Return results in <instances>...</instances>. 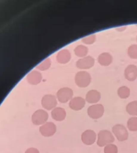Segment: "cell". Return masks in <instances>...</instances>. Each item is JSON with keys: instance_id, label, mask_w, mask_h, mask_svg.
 <instances>
[{"instance_id": "obj_8", "label": "cell", "mask_w": 137, "mask_h": 153, "mask_svg": "<svg viewBox=\"0 0 137 153\" xmlns=\"http://www.w3.org/2000/svg\"><path fill=\"white\" fill-rule=\"evenodd\" d=\"M56 131L57 127L53 122H46L39 127V132L44 137H51Z\"/></svg>"}, {"instance_id": "obj_7", "label": "cell", "mask_w": 137, "mask_h": 153, "mask_svg": "<svg viewBox=\"0 0 137 153\" xmlns=\"http://www.w3.org/2000/svg\"><path fill=\"white\" fill-rule=\"evenodd\" d=\"M41 105L46 110H52L57 105V98L52 94H45L41 99Z\"/></svg>"}, {"instance_id": "obj_23", "label": "cell", "mask_w": 137, "mask_h": 153, "mask_svg": "<svg viewBox=\"0 0 137 153\" xmlns=\"http://www.w3.org/2000/svg\"><path fill=\"white\" fill-rule=\"evenodd\" d=\"M127 54L133 59H137V45L133 44L129 46L127 49Z\"/></svg>"}, {"instance_id": "obj_19", "label": "cell", "mask_w": 137, "mask_h": 153, "mask_svg": "<svg viewBox=\"0 0 137 153\" xmlns=\"http://www.w3.org/2000/svg\"><path fill=\"white\" fill-rule=\"evenodd\" d=\"M88 52V48L83 45H77L74 49L75 54L79 57H84L86 56Z\"/></svg>"}, {"instance_id": "obj_12", "label": "cell", "mask_w": 137, "mask_h": 153, "mask_svg": "<svg viewBox=\"0 0 137 153\" xmlns=\"http://www.w3.org/2000/svg\"><path fill=\"white\" fill-rule=\"evenodd\" d=\"M51 117L57 121H62L66 117V110L61 107H55L51 112Z\"/></svg>"}, {"instance_id": "obj_1", "label": "cell", "mask_w": 137, "mask_h": 153, "mask_svg": "<svg viewBox=\"0 0 137 153\" xmlns=\"http://www.w3.org/2000/svg\"><path fill=\"white\" fill-rule=\"evenodd\" d=\"M115 138L110 131L108 130H100L97 134L96 144L99 147H104L114 142Z\"/></svg>"}, {"instance_id": "obj_18", "label": "cell", "mask_w": 137, "mask_h": 153, "mask_svg": "<svg viewBox=\"0 0 137 153\" xmlns=\"http://www.w3.org/2000/svg\"><path fill=\"white\" fill-rule=\"evenodd\" d=\"M126 111L132 117H137V100L128 103L126 106Z\"/></svg>"}, {"instance_id": "obj_13", "label": "cell", "mask_w": 137, "mask_h": 153, "mask_svg": "<svg viewBox=\"0 0 137 153\" xmlns=\"http://www.w3.org/2000/svg\"><path fill=\"white\" fill-rule=\"evenodd\" d=\"M101 93L96 90H91L88 91L86 94L85 100L89 103H97L101 99Z\"/></svg>"}, {"instance_id": "obj_6", "label": "cell", "mask_w": 137, "mask_h": 153, "mask_svg": "<svg viewBox=\"0 0 137 153\" xmlns=\"http://www.w3.org/2000/svg\"><path fill=\"white\" fill-rule=\"evenodd\" d=\"M73 96V90L68 87H63L59 89L57 93V100L62 103L70 101Z\"/></svg>"}, {"instance_id": "obj_15", "label": "cell", "mask_w": 137, "mask_h": 153, "mask_svg": "<svg viewBox=\"0 0 137 153\" xmlns=\"http://www.w3.org/2000/svg\"><path fill=\"white\" fill-rule=\"evenodd\" d=\"M27 82L31 85H37L39 84L42 79L41 74L37 71H32L27 75Z\"/></svg>"}, {"instance_id": "obj_26", "label": "cell", "mask_w": 137, "mask_h": 153, "mask_svg": "<svg viewBox=\"0 0 137 153\" xmlns=\"http://www.w3.org/2000/svg\"><path fill=\"white\" fill-rule=\"evenodd\" d=\"M24 153H39V151L37 148H29L26 150Z\"/></svg>"}, {"instance_id": "obj_17", "label": "cell", "mask_w": 137, "mask_h": 153, "mask_svg": "<svg viewBox=\"0 0 137 153\" xmlns=\"http://www.w3.org/2000/svg\"><path fill=\"white\" fill-rule=\"evenodd\" d=\"M112 61L113 57L108 53H102L98 57V62L102 66H108Z\"/></svg>"}, {"instance_id": "obj_16", "label": "cell", "mask_w": 137, "mask_h": 153, "mask_svg": "<svg viewBox=\"0 0 137 153\" xmlns=\"http://www.w3.org/2000/svg\"><path fill=\"white\" fill-rule=\"evenodd\" d=\"M56 58L59 63L66 64L70 61L71 59V54L67 50H62L57 53Z\"/></svg>"}, {"instance_id": "obj_27", "label": "cell", "mask_w": 137, "mask_h": 153, "mask_svg": "<svg viewBox=\"0 0 137 153\" xmlns=\"http://www.w3.org/2000/svg\"><path fill=\"white\" fill-rule=\"evenodd\" d=\"M136 40H137V37H136Z\"/></svg>"}, {"instance_id": "obj_21", "label": "cell", "mask_w": 137, "mask_h": 153, "mask_svg": "<svg viewBox=\"0 0 137 153\" xmlns=\"http://www.w3.org/2000/svg\"><path fill=\"white\" fill-rule=\"evenodd\" d=\"M127 127L131 131H137V117H132L128 119Z\"/></svg>"}, {"instance_id": "obj_22", "label": "cell", "mask_w": 137, "mask_h": 153, "mask_svg": "<svg viewBox=\"0 0 137 153\" xmlns=\"http://www.w3.org/2000/svg\"><path fill=\"white\" fill-rule=\"evenodd\" d=\"M51 65V62L50 59L49 58H46L43 61H42V62L39 63L38 65L36 66V68H37V69H39L40 71H44L48 69L49 68Z\"/></svg>"}, {"instance_id": "obj_14", "label": "cell", "mask_w": 137, "mask_h": 153, "mask_svg": "<svg viewBox=\"0 0 137 153\" xmlns=\"http://www.w3.org/2000/svg\"><path fill=\"white\" fill-rule=\"evenodd\" d=\"M124 76L129 81H133L137 78V67L134 65H129L124 71Z\"/></svg>"}, {"instance_id": "obj_10", "label": "cell", "mask_w": 137, "mask_h": 153, "mask_svg": "<svg viewBox=\"0 0 137 153\" xmlns=\"http://www.w3.org/2000/svg\"><path fill=\"white\" fill-rule=\"evenodd\" d=\"M86 104V100L82 97L76 96L73 97L68 103V106L70 109L73 111H80L83 109Z\"/></svg>"}, {"instance_id": "obj_2", "label": "cell", "mask_w": 137, "mask_h": 153, "mask_svg": "<svg viewBox=\"0 0 137 153\" xmlns=\"http://www.w3.org/2000/svg\"><path fill=\"white\" fill-rule=\"evenodd\" d=\"M112 133L116 138L120 142L126 140L129 137V133L126 127L121 124H117L113 126L111 128Z\"/></svg>"}, {"instance_id": "obj_11", "label": "cell", "mask_w": 137, "mask_h": 153, "mask_svg": "<svg viewBox=\"0 0 137 153\" xmlns=\"http://www.w3.org/2000/svg\"><path fill=\"white\" fill-rule=\"evenodd\" d=\"M95 63L94 58L90 56H85L78 60L76 62V66L81 69H86L92 68Z\"/></svg>"}, {"instance_id": "obj_5", "label": "cell", "mask_w": 137, "mask_h": 153, "mask_svg": "<svg viewBox=\"0 0 137 153\" xmlns=\"http://www.w3.org/2000/svg\"><path fill=\"white\" fill-rule=\"evenodd\" d=\"M104 113V107L101 103H95L89 106L87 109L88 116L94 120L101 118Z\"/></svg>"}, {"instance_id": "obj_20", "label": "cell", "mask_w": 137, "mask_h": 153, "mask_svg": "<svg viewBox=\"0 0 137 153\" xmlns=\"http://www.w3.org/2000/svg\"><path fill=\"white\" fill-rule=\"evenodd\" d=\"M130 90L127 86H121L117 90V95L121 99H127L130 96Z\"/></svg>"}, {"instance_id": "obj_24", "label": "cell", "mask_w": 137, "mask_h": 153, "mask_svg": "<svg viewBox=\"0 0 137 153\" xmlns=\"http://www.w3.org/2000/svg\"><path fill=\"white\" fill-rule=\"evenodd\" d=\"M104 153H118V148L116 145L113 143H110L104 146Z\"/></svg>"}, {"instance_id": "obj_9", "label": "cell", "mask_w": 137, "mask_h": 153, "mask_svg": "<svg viewBox=\"0 0 137 153\" xmlns=\"http://www.w3.org/2000/svg\"><path fill=\"white\" fill-rule=\"evenodd\" d=\"M97 134L92 130L88 129L84 131L81 135V140L86 145H92L96 141Z\"/></svg>"}, {"instance_id": "obj_3", "label": "cell", "mask_w": 137, "mask_h": 153, "mask_svg": "<svg viewBox=\"0 0 137 153\" xmlns=\"http://www.w3.org/2000/svg\"><path fill=\"white\" fill-rule=\"evenodd\" d=\"M48 113L43 109H38L33 112L32 115L31 120L35 126H42L46 123L48 120Z\"/></svg>"}, {"instance_id": "obj_4", "label": "cell", "mask_w": 137, "mask_h": 153, "mask_svg": "<svg viewBox=\"0 0 137 153\" xmlns=\"http://www.w3.org/2000/svg\"><path fill=\"white\" fill-rule=\"evenodd\" d=\"M74 81L78 87L84 88L88 87L90 84L91 76L86 71H79L75 75Z\"/></svg>"}, {"instance_id": "obj_25", "label": "cell", "mask_w": 137, "mask_h": 153, "mask_svg": "<svg viewBox=\"0 0 137 153\" xmlns=\"http://www.w3.org/2000/svg\"><path fill=\"white\" fill-rule=\"evenodd\" d=\"M96 40L95 34H91L82 39V41L86 44H92L95 42Z\"/></svg>"}]
</instances>
